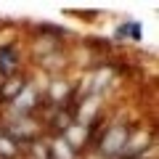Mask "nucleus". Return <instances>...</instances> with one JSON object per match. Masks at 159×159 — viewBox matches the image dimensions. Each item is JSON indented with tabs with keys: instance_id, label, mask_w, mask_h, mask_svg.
I'll return each mask as SVG.
<instances>
[{
	"instance_id": "obj_1",
	"label": "nucleus",
	"mask_w": 159,
	"mask_h": 159,
	"mask_svg": "<svg viewBox=\"0 0 159 159\" xmlns=\"http://www.w3.org/2000/svg\"><path fill=\"white\" fill-rule=\"evenodd\" d=\"M125 146V130H122V127H111V130H109V135L103 138V151L106 154H114V151H119V148Z\"/></svg>"
}]
</instances>
